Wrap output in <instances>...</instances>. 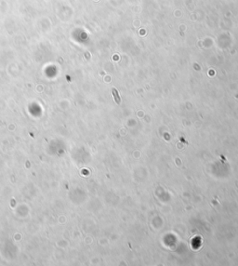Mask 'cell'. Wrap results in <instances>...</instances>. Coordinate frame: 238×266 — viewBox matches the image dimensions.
<instances>
[{
	"mask_svg": "<svg viewBox=\"0 0 238 266\" xmlns=\"http://www.w3.org/2000/svg\"><path fill=\"white\" fill-rule=\"evenodd\" d=\"M113 97H114L115 101H116L117 103H119V102H120V98L118 96V92H117V90L116 89H114V88L113 89Z\"/></svg>",
	"mask_w": 238,
	"mask_h": 266,
	"instance_id": "cell-1",
	"label": "cell"
}]
</instances>
